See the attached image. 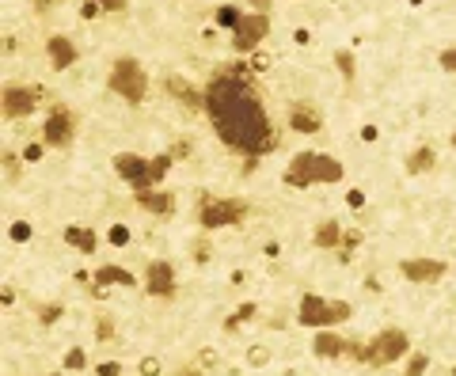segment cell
I'll return each mask as SVG.
<instances>
[{
    "instance_id": "24",
    "label": "cell",
    "mask_w": 456,
    "mask_h": 376,
    "mask_svg": "<svg viewBox=\"0 0 456 376\" xmlns=\"http://www.w3.org/2000/svg\"><path fill=\"white\" fill-rule=\"evenodd\" d=\"M240 8H232V4H225V8H217V27H225V31H236L240 27Z\"/></svg>"
},
{
    "instance_id": "37",
    "label": "cell",
    "mask_w": 456,
    "mask_h": 376,
    "mask_svg": "<svg viewBox=\"0 0 456 376\" xmlns=\"http://www.w3.org/2000/svg\"><path fill=\"white\" fill-rule=\"evenodd\" d=\"M190 156V141H175L171 145V160H187Z\"/></svg>"
},
{
    "instance_id": "1",
    "label": "cell",
    "mask_w": 456,
    "mask_h": 376,
    "mask_svg": "<svg viewBox=\"0 0 456 376\" xmlns=\"http://www.w3.org/2000/svg\"><path fill=\"white\" fill-rule=\"evenodd\" d=\"M206 110L213 118L217 137L225 141L228 148H236V153L266 156L270 148L278 145L263 103H259L255 88L244 80V69L217 72V77L206 84Z\"/></svg>"
},
{
    "instance_id": "28",
    "label": "cell",
    "mask_w": 456,
    "mask_h": 376,
    "mask_svg": "<svg viewBox=\"0 0 456 376\" xmlns=\"http://www.w3.org/2000/svg\"><path fill=\"white\" fill-rule=\"evenodd\" d=\"M270 61H274L270 53L255 50V53H251V61H247V69H251V72H266V69H270Z\"/></svg>"
},
{
    "instance_id": "48",
    "label": "cell",
    "mask_w": 456,
    "mask_h": 376,
    "mask_svg": "<svg viewBox=\"0 0 456 376\" xmlns=\"http://www.w3.org/2000/svg\"><path fill=\"white\" fill-rule=\"evenodd\" d=\"M293 39L301 42V46H308V42H312V34H308V31H304V27H301V31H293Z\"/></svg>"
},
{
    "instance_id": "41",
    "label": "cell",
    "mask_w": 456,
    "mask_h": 376,
    "mask_svg": "<svg viewBox=\"0 0 456 376\" xmlns=\"http://www.w3.org/2000/svg\"><path fill=\"white\" fill-rule=\"evenodd\" d=\"M42 153H46L42 145H27L23 148V160H31V164H34V160H42Z\"/></svg>"
},
{
    "instance_id": "29",
    "label": "cell",
    "mask_w": 456,
    "mask_h": 376,
    "mask_svg": "<svg viewBox=\"0 0 456 376\" xmlns=\"http://www.w3.org/2000/svg\"><path fill=\"white\" fill-rule=\"evenodd\" d=\"M426 365H430V357H426V354H411V365H407L403 376H422Z\"/></svg>"
},
{
    "instance_id": "43",
    "label": "cell",
    "mask_w": 456,
    "mask_h": 376,
    "mask_svg": "<svg viewBox=\"0 0 456 376\" xmlns=\"http://www.w3.org/2000/svg\"><path fill=\"white\" fill-rule=\"evenodd\" d=\"M346 202L353 205V209H361V205H365V194H361V190H350V194H346Z\"/></svg>"
},
{
    "instance_id": "3",
    "label": "cell",
    "mask_w": 456,
    "mask_h": 376,
    "mask_svg": "<svg viewBox=\"0 0 456 376\" xmlns=\"http://www.w3.org/2000/svg\"><path fill=\"white\" fill-rule=\"evenodd\" d=\"M107 88L115 91L118 99H126V103H145L148 96V77H145V69L137 65V58H118L115 61V69H110V77H107Z\"/></svg>"
},
{
    "instance_id": "25",
    "label": "cell",
    "mask_w": 456,
    "mask_h": 376,
    "mask_svg": "<svg viewBox=\"0 0 456 376\" xmlns=\"http://www.w3.org/2000/svg\"><path fill=\"white\" fill-rule=\"evenodd\" d=\"M247 365H251V369L270 365V350H266V346H251V350H247Z\"/></svg>"
},
{
    "instance_id": "46",
    "label": "cell",
    "mask_w": 456,
    "mask_h": 376,
    "mask_svg": "<svg viewBox=\"0 0 456 376\" xmlns=\"http://www.w3.org/2000/svg\"><path fill=\"white\" fill-rule=\"evenodd\" d=\"M251 4V12H270V4H274V0H247Z\"/></svg>"
},
{
    "instance_id": "50",
    "label": "cell",
    "mask_w": 456,
    "mask_h": 376,
    "mask_svg": "<svg viewBox=\"0 0 456 376\" xmlns=\"http://www.w3.org/2000/svg\"><path fill=\"white\" fill-rule=\"evenodd\" d=\"M179 376H202V372H198V369H183Z\"/></svg>"
},
{
    "instance_id": "4",
    "label": "cell",
    "mask_w": 456,
    "mask_h": 376,
    "mask_svg": "<svg viewBox=\"0 0 456 376\" xmlns=\"http://www.w3.org/2000/svg\"><path fill=\"white\" fill-rule=\"evenodd\" d=\"M353 316V304L346 300H323V297H301V323L304 327H315V331H327V327H339L342 319Z\"/></svg>"
},
{
    "instance_id": "52",
    "label": "cell",
    "mask_w": 456,
    "mask_h": 376,
    "mask_svg": "<svg viewBox=\"0 0 456 376\" xmlns=\"http://www.w3.org/2000/svg\"><path fill=\"white\" fill-rule=\"evenodd\" d=\"M452 376H456V372H452Z\"/></svg>"
},
{
    "instance_id": "14",
    "label": "cell",
    "mask_w": 456,
    "mask_h": 376,
    "mask_svg": "<svg viewBox=\"0 0 456 376\" xmlns=\"http://www.w3.org/2000/svg\"><path fill=\"white\" fill-rule=\"evenodd\" d=\"M289 129H297V134H320L323 129L320 107H312V103H293L289 107Z\"/></svg>"
},
{
    "instance_id": "47",
    "label": "cell",
    "mask_w": 456,
    "mask_h": 376,
    "mask_svg": "<svg viewBox=\"0 0 456 376\" xmlns=\"http://www.w3.org/2000/svg\"><path fill=\"white\" fill-rule=\"evenodd\" d=\"M209 259V247H206V243H202V247H194V262H206Z\"/></svg>"
},
{
    "instance_id": "17",
    "label": "cell",
    "mask_w": 456,
    "mask_h": 376,
    "mask_svg": "<svg viewBox=\"0 0 456 376\" xmlns=\"http://www.w3.org/2000/svg\"><path fill=\"white\" fill-rule=\"evenodd\" d=\"M312 350H315V357H346V338H342V335H331V327H327V331L315 335Z\"/></svg>"
},
{
    "instance_id": "42",
    "label": "cell",
    "mask_w": 456,
    "mask_h": 376,
    "mask_svg": "<svg viewBox=\"0 0 456 376\" xmlns=\"http://www.w3.org/2000/svg\"><path fill=\"white\" fill-rule=\"evenodd\" d=\"M118 372H122V369H118V361H103V365H99V376H118Z\"/></svg>"
},
{
    "instance_id": "49",
    "label": "cell",
    "mask_w": 456,
    "mask_h": 376,
    "mask_svg": "<svg viewBox=\"0 0 456 376\" xmlns=\"http://www.w3.org/2000/svg\"><path fill=\"white\" fill-rule=\"evenodd\" d=\"M361 141H377V126H365V129H361Z\"/></svg>"
},
{
    "instance_id": "9",
    "label": "cell",
    "mask_w": 456,
    "mask_h": 376,
    "mask_svg": "<svg viewBox=\"0 0 456 376\" xmlns=\"http://www.w3.org/2000/svg\"><path fill=\"white\" fill-rule=\"evenodd\" d=\"M42 103V88H4V118H27Z\"/></svg>"
},
{
    "instance_id": "39",
    "label": "cell",
    "mask_w": 456,
    "mask_h": 376,
    "mask_svg": "<svg viewBox=\"0 0 456 376\" xmlns=\"http://www.w3.org/2000/svg\"><path fill=\"white\" fill-rule=\"evenodd\" d=\"M126 240H129V232L122 228V224H115V228H110V243H115V247H122Z\"/></svg>"
},
{
    "instance_id": "19",
    "label": "cell",
    "mask_w": 456,
    "mask_h": 376,
    "mask_svg": "<svg viewBox=\"0 0 456 376\" xmlns=\"http://www.w3.org/2000/svg\"><path fill=\"white\" fill-rule=\"evenodd\" d=\"M96 285H129V289H133L137 285V278L133 274H129V270H122V266H99L96 270Z\"/></svg>"
},
{
    "instance_id": "51",
    "label": "cell",
    "mask_w": 456,
    "mask_h": 376,
    "mask_svg": "<svg viewBox=\"0 0 456 376\" xmlns=\"http://www.w3.org/2000/svg\"><path fill=\"white\" fill-rule=\"evenodd\" d=\"M452 148H456V129H452Z\"/></svg>"
},
{
    "instance_id": "40",
    "label": "cell",
    "mask_w": 456,
    "mask_h": 376,
    "mask_svg": "<svg viewBox=\"0 0 456 376\" xmlns=\"http://www.w3.org/2000/svg\"><path fill=\"white\" fill-rule=\"evenodd\" d=\"M126 4H129V0H99V8H103V12H122Z\"/></svg>"
},
{
    "instance_id": "44",
    "label": "cell",
    "mask_w": 456,
    "mask_h": 376,
    "mask_svg": "<svg viewBox=\"0 0 456 376\" xmlns=\"http://www.w3.org/2000/svg\"><path fill=\"white\" fill-rule=\"evenodd\" d=\"M53 4H61V0H31V8H34V12H50Z\"/></svg>"
},
{
    "instance_id": "32",
    "label": "cell",
    "mask_w": 456,
    "mask_h": 376,
    "mask_svg": "<svg viewBox=\"0 0 456 376\" xmlns=\"http://www.w3.org/2000/svg\"><path fill=\"white\" fill-rule=\"evenodd\" d=\"M4 175H8V183H15V179H20V160H15L12 153H4Z\"/></svg>"
},
{
    "instance_id": "34",
    "label": "cell",
    "mask_w": 456,
    "mask_h": 376,
    "mask_svg": "<svg viewBox=\"0 0 456 376\" xmlns=\"http://www.w3.org/2000/svg\"><path fill=\"white\" fill-rule=\"evenodd\" d=\"M441 69L456 77V46H449V50H441Z\"/></svg>"
},
{
    "instance_id": "27",
    "label": "cell",
    "mask_w": 456,
    "mask_h": 376,
    "mask_svg": "<svg viewBox=\"0 0 456 376\" xmlns=\"http://www.w3.org/2000/svg\"><path fill=\"white\" fill-rule=\"evenodd\" d=\"M334 65H339V72L346 80H353V58H350V50H339L334 53Z\"/></svg>"
},
{
    "instance_id": "33",
    "label": "cell",
    "mask_w": 456,
    "mask_h": 376,
    "mask_svg": "<svg viewBox=\"0 0 456 376\" xmlns=\"http://www.w3.org/2000/svg\"><path fill=\"white\" fill-rule=\"evenodd\" d=\"M84 361H88V357H84L80 346H77V350H69V354H65V369H84Z\"/></svg>"
},
{
    "instance_id": "7",
    "label": "cell",
    "mask_w": 456,
    "mask_h": 376,
    "mask_svg": "<svg viewBox=\"0 0 456 376\" xmlns=\"http://www.w3.org/2000/svg\"><path fill=\"white\" fill-rule=\"evenodd\" d=\"M266 34H270V15L266 12H251V15L240 20L236 31H232V50L236 53H255Z\"/></svg>"
},
{
    "instance_id": "5",
    "label": "cell",
    "mask_w": 456,
    "mask_h": 376,
    "mask_svg": "<svg viewBox=\"0 0 456 376\" xmlns=\"http://www.w3.org/2000/svg\"><path fill=\"white\" fill-rule=\"evenodd\" d=\"M411 350V338L403 331H396V327H388V331H380L373 342L365 346V365L369 369H380V365H392L399 357H407Z\"/></svg>"
},
{
    "instance_id": "30",
    "label": "cell",
    "mask_w": 456,
    "mask_h": 376,
    "mask_svg": "<svg viewBox=\"0 0 456 376\" xmlns=\"http://www.w3.org/2000/svg\"><path fill=\"white\" fill-rule=\"evenodd\" d=\"M137 369H141V376H160L164 365H160V357H141V365H137Z\"/></svg>"
},
{
    "instance_id": "22",
    "label": "cell",
    "mask_w": 456,
    "mask_h": 376,
    "mask_svg": "<svg viewBox=\"0 0 456 376\" xmlns=\"http://www.w3.org/2000/svg\"><path fill=\"white\" fill-rule=\"evenodd\" d=\"M255 312H259L255 304H240V308H236V316H228V319H225V335H236L240 327H244V323H247V319L255 316Z\"/></svg>"
},
{
    "instance_id": "20",
    "label": "cell",
    "mask_w": 456,
    "mask_h": 376,
    "mask_svg": "<svg viewBox=\"0 0 456 376\" xmlns=\"http://www.w3.org/2000/svg\"><path fill=\"white\" fill-rule=\"evenodd\" d=\"M437 164V153L430 145H422V148H415L411 156H407V171L411 175H422V171H430V167Z\"/></svg>"
},
{
    "instance_id": "2",
    "label": "cell",
    "mask_w": 456,
    "mask_h": 376,
    "mask_svg": "<svg viewBox=\"0 0 456 376\" xmlns=\"http://www.w3.org/2000/svg\"><path fill=\"white\" fill-rule=\"evenodd\" d=\"M315 183H342V164L327 153H304L293 156V164L285 167V186L293 190H304V186H315Z\"/></svg>"
},
{
    "instance_id": "16",
    "label": "cell",
    "mask_w": 456,
    "mask_h": 376,
    "mask_svg": "<svg viewBox=\"0 0 456 376\" xmlns=\"http://www.w3.org/2000/svg\"><path fill=\"white\" fill-rule=\"evenodd\" d=\"M46 53H50V65L58 72H65L72 61H77V46H72L65 34H50V42H46Z\"/></svg>"
},
{
    "instance_id": "31",
    "label": "cell",
    "mask_w": 456,
    "mask_h": 376,
    "mask_svg": "<svg viewBox=\"0 0 456 376\" xmlns=\"http://www.w3.org/2000/svg\"><path fill=\"white\" fill-rule=\"evenodd\" d=\"M96 338H99V342H110V338H115V323H110L107 316L96 323Z\"/></svg>"
},
{
    "instance_id": "8",
    "label": "cell",
    "mask_w": 456,
    "mask_h": 376,
    "mask_svg": "<svg viewBox=\"0 0 456 376\" xmlns=\"http://www.w3.org/2000/svg\"><path fill=\"white\" fill-rule=\"evenodd\" d=\"M72 137H77V118H72V110L53 107L42 122V141L53 145V148H65V145H72Z\"/></svg>"
},
{
    "instance_id": "35",
    "label": "cell",
    "mask_w": 456,
    "mask_h": 376,
    "mask_svg": "<svg viewBox=\"0 0 456 376\" xmlns=\"http://www.w3.org/2000/svg\"><path fill=\"white\" fill-rule=\"evenodd\" d=\"M61 312H65L61 304H50V308H42V312H39V319H42V323H58Z\"/></svg>"
},
{
    "instance_id": "13",
    "label": "cell",
    "mask_w": 456,
    "mask_h": 376,
    "mask_svg": "<svg viewBox=\"0 0 456 376\" xmlns=\"http://www.w3.org/2000/svg\"><path fill=\"white\" fill-rule=\"evenodd\" d=\"M164 88L171 91L187 110H206V91H198L190 80H183V77H175V72H171V77H164Z\"/></svg>"
},
{
    "instance_id": "36",
    "label": "cell",
    "mask_w": 456,
    "mask_h": 376,
    "mask_svg": "<svg viewBox=\"0 0 456 376\" xmlns=\"http://www.w3.org/2000/svg\"><path fill=\"white\" fill-rule=\"evenodd\" d=\"M99 12H103V8H99V0H84V4H80V15H84V20H96Z\"/></svg>"
},
{
    "instance_id": "15",
    "label": "cell",
    "mask_w": 456,
    "mask_h": 376,
    "mask_svg": "<svg viewBox=\"0 0 456 376\" xmlns=\"http://www.w3.org/2000/svg\"><path fill=\"white\" fill-rule=\"evenodd\" d=\"M137 205L152 217H171L175 213V194L167 190H137Z\"/></svg>"
},
{
    "instance_id": "10",
    "label": "cell",
    "mask_w": 456,
    "mask_h": 376,
    "mask_svg": "<svg viewBox=\"0 0 456 376\" xmlns=\"http://www.w3.org/2000/svg\"><path fill=\"white\" fill-rule=\"evenodd\" d=\"M115 171L126 179L133 190H148L152 186V175H148V160L137 156V153H118L115 156Z\"/></svg>"
},
{
    "instance_id": "12",
    "label": "cell",
    "mask_w": 456,
    "mask_h": 376,
    "mask_svg": "<svg viewBox=\"0 0 456 376\" xmlns=\"http://www.w3.org/2000/svg\"><path fill=\"white\" fill-rule=\"evenodd\" d=\"M145 289L152 297H167V300H171L175 297V266H171V262H152L148 274H145Z\"/></svg>"
},
{
    "instance_id": "21",
    "label": "cell",
    "mask_w": 456,
    "mask_h": 376,
    "mask_svg": "<svg viewBox=\"0 0 456 376\" xmlns=\"http://www.w3.org/2000/svg\"><path fill=\"white\" fill-rule=\"evenodd\" d=\"M315 247H342V228L339 221H323L320 228H315Z\"/></svg>"
},
{
    "instance_id": "23",
    "label": "cell",
    "mask_w": 456,
    "mask_h": 376,
    "mask_svg": "<svg viewBox=\"0 0 456 376\" xmlns=\"http://www.w3.org/2000/svg\"><path fill=\"white\" fill-rule=\"evenodd\" d=\"M175 160H171V153H160L156 160H148V175H152V183H164V175H167V167H171Z\"/></svg>"
},
{
    "instance_id": "26",
    "label": "cell",
    "mask_w": 456,
    "mask_h": 376,
    "mask_svg": "<svg viewBox=\"0 0 456 376\" xmlns=\"http://www.w3.org/2000/svg\"><path fill=\"white\" fill-rule=\"evenodd\" d=\"M221 365V354L213 350V346H202L198 350V369H217Z\"/></svg>"
},
{
    "instance_id": "45",
    "label": "cell",
    "mask_w": 456,
    "mask_h": 376,
    "mask_svg": "<svg viewBox=\"0 0 456 376\" xmlns=\"http://www.w3.org/2000/svg\"><path fill=\"white\" fill-rule=\"evenodd\" d=\"M31 236V228H27V224H12V240H27Z\"/></svg>"
},
{
    "instance_id": "11",
    "label": "cell",
    "mask_w": 456,
    "mask_h": 376,
    "mask_svg": "<svg viewBox=\"0 0 456 376\" xmlns=\"http://www.w3.org/2000/svg\"><path fill=\"white\" fill-rule=\"evenodd\" d=\"M399 274H403L407 281L426 285V281H441L445 274H449V266L437 262V259H403V262H399Z\"/></svg>"
},
{
    "instance_id": "38",
    "label": "cell",
    "mask_w": 456,
    "mask_h": 376,
    "mask_svg": "<svg viewBox=\"0 0 456 376\" xmlns=\"http://www.w3.org/2000/svg\"><path fill=\"white\" fill-rule=\"evenodd\" d=\"M358 243H361V232H358V228L342 232V247H346V251H353V247H358Z\"/></svg>"
},
{
    "instance_id": "6",
    "label": "cell",
    "mask_w": 456,
    "mask_h": 376,
    "mask_svg": "<svg viewBox=\"0 0 456 376\" xmlns=\"http://www.w3.org/2000/svg\"><path fill=\"white\" fill-rule=\"evenodd\" d=\"M247 217V202L240 198H202L198 221L202 228H225V224H240Z\"/></svg>"
},
{
    "instance_id": "18",
    "label": "cell",
    "mask_w": 456,
    "mask_h": 376,
    "mask_svg": "<svg viewBox=\"0 0 456 376\" xmlns=\"http://www.w3.org/2000/svg\"><path fill=\"white\" fill-rule=\"evenodd\" d=\"M65 243H69V247H77L80 255H91V251L99 247V236L91 228H77V224H72V228H65Z\"/></svg>"
}]
</instances>
